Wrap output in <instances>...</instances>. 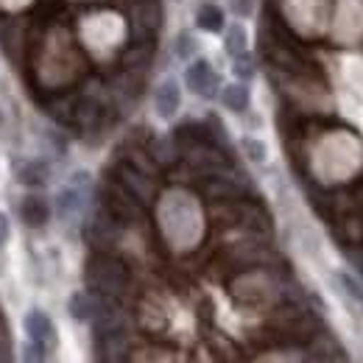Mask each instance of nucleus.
Segmentation results:
<instances>
[{
    "instance_id": "nucleus-1",
    "label": "nucleus",
    "mask_w": 363,
    "mask_h": 363,
    "mask_svg": "<svg viewBox=\"0 0 363 363\" xmlns=\"http://www.w3.org/2000/svg\"><path fill=\"white\" fill-rule=\"evenodd\" d=\"M87 285L95 294L112 299V296H121L123 288L129 285V272H126V266L121 260L98 255L87 263Z\"/></svg>"
},
{
    "instance_id": "nucleus-2",
    "label": "nucleus",
    "mask_w": 363,
    "mask_h": 363,
    "mask_svg": "<svg viewBox=\"0 0 363 363\" xmlns=\"http://www.w3.org/2000/svg\"><path fill=\"white\" fill-rule=\"evenodd\" d=\"M184 84L199 98H216L218 95V73L213 70V65L207 59H196L184 70Z\"/></svg>"
},
{
    "instance_id": "nucleus-3",
    "label": "nucleus",
    "mask_w": 363,
    "mask_h": 363,
    "mask_svg": "<svg viewBox=\"0 0 363 363\" xmlns=\"http://www.w3.org/2000/svg\"><path fill=\"white\" fill-rule=\"evenodd\" d=\"M23 330H26V335H28V341H34V344H43L48 350H56V327H53V321L48 313L43 311H28L26 318H23Z\"/></svg>"
},
{
    "instance_id": "nucleus-4",
    "label": "nucleus",
    "mask_w": 363,
    "mask_h": 363,
    "mask_svg": "<svg viewBox=\"0 0 363 363\" xmlns=\"http://www.w3.org/2000/svg\"><path fill=\"white\" fill-rule=\"evenodd\" d=\"M118 182H121V187L135 199L137 204H145V201H151V196H154V184H151V179H148L140 168H135V165H121Z\"/></svg>"
},
{
    "instance_id": "nucleus-5",
    "label": "nucleus",
    "mask_w": 363,
    "mask_h": 363,
    "mask_svg": "<svg viewBox=\"0 0 363 363\" xmlns=\"http://www.w3.org/2000/svg\"><path fill=\"white\" fill-rule=\"evenodd\" d=\"M179 104H182V92H179V84H177L174 79H165V82L154 90V109H157L160 118L171 121V118L179 112Z\"/></svg>"
},
{
    "instance_id": "nucleus-6",
    "label": "nucleus",
    "mask_w": 363,
    "mask_h": 363,
    "mask_svg": "<svg viewBox=\"0 0 363 363\" xmlns=\"http://www.w3.org/2000/svg\"><path fill=\"white\" fill-rule=\"evenodd\" d=\"M50 168L43 160H14V179L26 187H43L48 184Z\"/></svg>"
},
{
    "instance_id": "nucleus-7",
    "label": "nucleus",
    "mask_w": 363,
    "mask_h": 363,
    "mask_svg": "<svg viewBox=\"0 0 363 363\" xmlns=\"http://www.w3.org/2000/svg\"><path fill=\"white\" fill-rule=\"evenodd\" d=\"M20 218L34 229L45 227L48 221H50V204L43 196H26L23 204H20Z\"/></svg>"
},
{
    "instance_id": "nucleus-8",
    "label": "nucleus",
    "mask_w": 363,
    "mask_h": 363,
    "mask_svg": "<svg viewBox=\"0 0 363 363\" xmlns=\"http://www.w3.org/2000/svg\"><path fill=\"white\" fill-rule=\"evenodd\" d=\"M98 352H101V361L104 363H121L123 352H126V335H123V330L98 335Z\"/></svg>"
},
{
    "instance_id": "nucleus-9",
    "label": "nucleus",
    "mask_w": 363,
    "mask_h": 363,
    "mask_svg": "<svg viewBox=\"0 0 363 363\" xmlns=\"http://www.w3.org/2000/svg\"><path fill=\"white\" fill-rule=\"evenodd\" d=\"M82 207H84V190H82V187H76V182L59 190V196H56V213H59L62 218L76 216Z\"/></svg>"
},
{
    "instance_id": "nucleus-10",
    "label": "nucleus",
    "mask_w": 363,
    "mask_h": 363,
    "mask_svg": "<svg viewBox=\"0 0 363 363\" xmlns=\"http://www.w3.org/2000/svg\"><path fill=\"white\" fill-rule=\"evenodd\" d=\"M118 238V227L112 221V216H95L90 224V240L92 246H112Z\"/></svg>"
},
{
    "instance_id": "nucleus-11",
    "label": "nucleus",
    "mask_w": 363,
    "mask_h": 363,
    "mask_svg": "<svg viewBox=\"0 0 363 363\" xmlns=\"http://www.w3.org/2000/svg\"><path fill=\"white\" fill-rule=\"evenodd\" d=\"M196 26L201 31H210V34H218L224 28V11L216 6V3H201L199 11H196Z\"/></svg>"
},
{
    "instance_id": "nucleus-12",
    "label": "nucleus",
    "mask_w": 363,
    "mask_h": 363,
    "mask_svg": "<svg viewBox=\"0 0 363 363\" xmlns=\"http://www.w3.org/2000/svg\"><path fill=\"white\" fill-rule=\"evenodd\" d=\"M221 104L227 106L229 112L240 115V112L249 109V90L243 84H229V87L221 90Z\"/></svg>"
},
{
    "instance_id": "nucleus-13",
    "label": "nucleus",
    "mask_w": 363,
    "mask_h": 363,
    "mask_svg": "<svg viewBox=\"0 0 363 363\" xmlns=\"http://www.w3.org/2000/svg\"><path fill=\"white\" fill-rule=\"evenodd\" d=\"M95 299H92L90 294H73L70 296V302H67V311H70V316L76 318V321H90L95 316Z\"/></svg>"
},
{
    "instance_id": "nucleus-14",
    "label": "nucleus",
    "mask_w": 363,
    "mask_h": 363,
    "mask_svg": "<svg viewBox=\"0 0 363 363\" xmlns=\"http://www.w3.org/2000/svg\"><path fill=\"white\" fill-rule=\"evenodd\" d=\"M224 48H227V53L235 59V56H240L243 50H246V31L240 28V26H232L227 31V40H224Z\"/></svg>"
},
{
    "instance_id": "nucleus-15",
    "label": "nucleus",
    "mask_w": 363,
    "mask_h": 363,
    "mask_svg": "<svg viewBox=\"0 0 363 363\" xmlns=\"http://www.w3.org/2000/svg\"><path fill=\"white\" fill-rule=\"evenodd\" d=\"M23 363H50V350L43 347V344L26 341V347H23Z\"/></svg>"
},
{
    "instance_id": "nucleus-16",
    "label": "nucleus",
    "mask_w": 363,
    "mask_h": 363,
    "mask_svg": "<svg viewBox=\"0 0 363 363\" xmlns=\"http://www.w3.org/2000/svg\"><path fill=\"white\" fill-rule=\"evenodd\" d=\"M240 148H243V154H246L252 162H266V145H263V140L243 137V140H240Z\"/></svg>"
},
{
    "instance_id": "nucleus-17",
    "label": "nucleus",
    "mask_w": 363,
    "mask_h": 363,
    "mask_svg": "<svg viewBox=\"0 0 363 363\" xmlns=\"http://www.w3.org/2000/svg\"><path fill=\"white\" fill-rule=\"evenodd\" d=\"M335 282H338V285H344V294H347L350 299H355L358 305H363V288L352 279V277H350V274L338 272L335 274Z\"/></svg>"
},
{
    "instance_id": "nucleus-18",
    "label": "nucleus",
    "mask_w": 363,
    "mask_h": 363,
    "mask_svg": "<svg viewBox=\"0 0 363 363\" xmlns=\"http://www.w3.org/2000/svg\"><path fill=\"white\" fill-rule=\"evenodd\" d=\"M207 193H210L213 199H232V196H238V187L227 179H213L207 184Z\"/></svg>"
},
{
    "instance_id": "nucleus-19",
    "label": "nucleus",
    "mask_w": 363,
    "mask_h": 363,
    "mask_svg": "<svg viewBox=\"0 0 363 363\" xmlns=\"http://www.w3.org/2000/svg\"><path fill=\"white\" fill-rule=\"evenodd\" d=\"M232 70H235V76L238 79H252V73H255V62H252V56L243 50L240 56H235L232 59Z\"/></svg>"
},
{
    "instance_id": "nucleus-20",
    "label": "nucleus",
    "mask_w": 363,
    "mask_h": 363,
    "mask_svg": "<svg viewBox=\"0 0 363 363\" xmlns=\"http://www.w3.org/2000/svg\"><path fill=\"white\" fill-rule=\"evenodd\" d=\"M199 50V43L184 31V34H179V40H177V56H182V59H187V56H193Z\"/></svg>"
},
{
    "instance_id": "nucleus-21",
    "label": "nucleus",
    "mask_w": 363,
    "mask_h": 363,
    "mask_svg": "<svg viewBox=\"0 0 363 363\" xmlns=\"http://www.w3.org/2000/svg\"><path fill=\"white\" fill-rule=\"evenodd\" d=\"M154 157H157V162H165V165H168L177 154H174V145H171L168 140H157V143H154Z\"/></svg>"
},
{
    "instance_id": "nucleus-22",
    "label": "nucleus",
    "mask_w": 363,
    "mask_h": 363,
    "mask_svg": "<svg viewBox=\"0 0 363 363\" xmlns=\"http://www.w3.org/2000/svg\"><path fill=\"white\" fill-rule=\"evenodd\" d=\"M0 363H11V341L3 330H0Z\"/></svg>"
},
{
    "instance_id": "nucleus-23",
    "label": "nucleus",
    "mask_w": 363,
    "mask_h": 363,
    "mask_svg": "<svg viewBox=\"0 0 363 363\" xmlns=\"http://www.w3.org/2000/svg\"><path fill=\"white\" fill-rule=\"evenodd\" d=\"M9 240V218H6V213H0V246Z\"/></svg>"
}]
</instances>
